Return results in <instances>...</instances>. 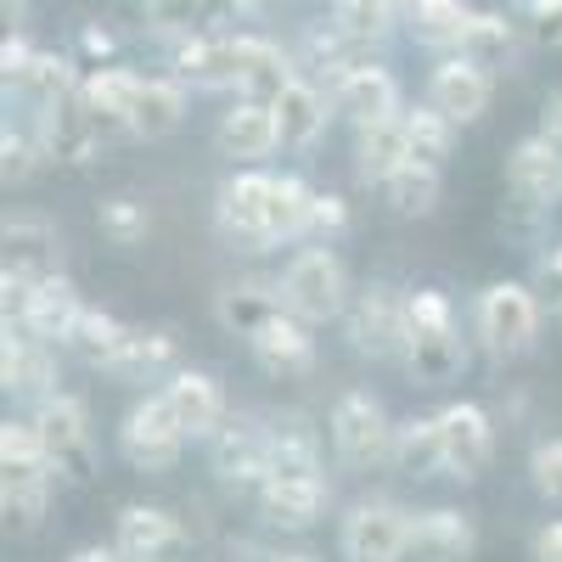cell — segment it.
I'll use <instances>...</instances> for the list:
<instances>
[{"instance_id":"836d02e7","label":"cell","mask_w":562,"mask_h":562,"mask_svg":"<svg viewBox=\"0 0 562 562\" xmlns=\"http://www.w3.org/2000/svg\"><path fill=\"white\" fill-rule=\"evenodd\" d=\"M45 501H52V473H7V484H0V512H7L12 535H34L40 529Z\"/></svg>"},{"instance_id":"ac0fdd59","label":"cell","mask_w":562,"mask_h":562,"mask_svg":"<svg viewBox=\"0 0 562 562\" xmlns=\"http://www.w3.org/2000/svg\"><path fill=\"white\" fill-rule=\"evenodd\" d=\"M79 288L68 276H45V281H34V293H29V304H23V333H34V338H45V344H68L74 338V321H79Z\"/></svg>"},{"instance_id":"5b68a950","label":"cell","mask_w":562,"mask_h":562,"mask_svg":"<svg viewBox=\"0 0 562 562\" xmlns=\"http://www.w3.org/2000/svg\"><path fill=\"white\" fill-rule=\"evenodd\" d=\"M333 450L349 461V467H383L394 461V428L400 422H389V411L371 400V394H344L333 405Z\"/></svg>"},{"instance_id":"681fc988","label":"cell","mask_w":562,"mask_h":562,"mask_svg":"<svg viewBox=\"0 0 562 562\" xmlns=\"http://www.w3.org/2000/svg\"><path fill=\"white\" fill-rule=\"evenodd\" d=\"M540 135L551 140V153L562 158V97H551V102H546V113H540Z\"/></svg>"},{"instance_id":"83f0119b","label":"cell","mask_w":562,"mask_h":562,"mask_svg":"<svg viewBox=\"0 0 562 562\" xmlns=\"http://www.w3.org/2000/svg\"><path fill=\"white\" fill-rule=\"evenodd\" d=\"M276 310H288V299H281V288H265V281H231V288H220V299H214L220 326L237 333V338H254Z\"/></svg>"},{"instance_id":"60d3db41","label":"cell","mask_w":562,"mask_h":562,"mask_svg":"<svg viewBox=\"0 0 562 562\" xmlns=\"http://www.w3.org/2000/svg\"><path fill=\"white\" fill-rule=\"evenodd\" d=\"M310 203H315V192L299 175H276V186H270V231H276V243L304 237L310 231Z\"/></svg>"},{"instance_id":"603a6c76","label":"cell","mask_w":562,"mask_h":562,"mask_svg":"<svg viewBox=\"0 0 562 562\" xmlns=\"http://www.w3.org/2000/svg\"><path fill=\"white\" fill-rule=\"evenodd\" d=\"M248 349H254L259 366H270V371H304L310 355H315V338H310V321H304V315L276 310L259 333L248 338Z\"/></svg>"},{"instance_id":"7a4b0ae2","label":"cell","mask_w":562,"mask_h":562,"mask_svg":"<svg viewBox=\"0 0 562 562\" xmlns=\"http://www.w3.org/2000/svg\"><path fill=\"white\" fill-rule=\"evenodd\" d=\"M281 299L304 321H338L349 315V270L333 248H304L281 270Z\"/></svg>"},{"instance_id":"b9f144b4","label":"cell","mask_w":562,"mask_h":562,"mask_svg":"<svg viewBox=\"0 0 562 562\" xmlns=\"http://www.w3.org/2000/svg\"><path fill=\"white\" fill-rule=\"evenodd\" d=\"M512 45H518V34H512V23L501 18V12H479L473 18V29H467V40H461V57H473L479 68H506L512 63Z\"/></svg>"},{"instance_id":"4316f807","label":"cell","mask_w":562,"mask_h":562,"mask_svg":"<svg viewBox=\"0 0 562 562\" xmlns=\"http://www.w3.org/2000/svg\"><path fill=\"white\" fill-rule=\"evenodd\" d=\"M276 108V130H281V147H293V153H304V147H315L321 140V130H326V97L310 85V79H293L281 97L270 102Z\"/></svg>"},{"instance_id":"f1b7e54d","label":"cell","mask_w":562,"mask_h":562,"mask_svg":"<svg viewBox=\"0 0 562 562\" xmlns=\"http://www.w3.org/2000/svg\"><path fill=\"white\" fill-rule=\"evenodd\" d=\"M405 158H411V153H405V113L355 130V175H360L366 186H383Z\"/></svg>"},{"instance_id":"44dd1931","label":"cell","mask_w":562,"mask_h":562,"mask_svg":"<svg viewBox=\"0 0 562 562\" xmlns=\"http://www.w3.org/2000/svg\"><path fill=\"white\" fill-rule=\"evenodd\" d=\"M326 495H333L326 479H265L259 484V512L276 529H310L326 512Z\"/></svg>"},{"instance_id":"ee69618b","label":"cell","mask_w":562,"mask_h":562,"mask_svg":"<svg viewBox=\"0 0 562 562\" xmlns=\"http://www.w3.org/2000/svg\"><path fill=\"white\" fill-rule=\"evenodd\" d=\"M214 0H140V12L158 34H192V23H203V12Z\"/></svg>"},{"instance_id":"2e32d148","label":"cell","mask_w":562,"mask_h":562,"mask_svg":"<svg viewBox=\"0 0 562 562\" xmlns=\"http://www.w3.org/2000/svg\"><path fill=\"white\" fill-rule=\"evenodd\" d=\"M214 140H220V153H225V158H265V153H276V147H281L276 108L259 102V97H237V102L220 113Z\"/></svg>"},{"instance_id":"9a60e30c","label":"cell","mask_w":562,"mask_h":562,"mask_svg":"<svg viewBox=\"0 0 562 562\" xmlns=\"http://www.w3.org/2000/svg\"><path fill=\"white\" fill-rule=\"evenodd\" d=\"M333 102H338V113L355 119V130L383 124V119L405 113V108H400V85H394V74L378 68V63H355V68L338 79V97H333Z\"/></svg>"},{"instance_id":"74e56055","label":"cell","mask_w":562,"mask_h":562,"mask_svg":"<svg viewBox=\"0 0 562 562\" xmlns=\"http://www.w3.org/2000/svg\"><path fill=\"white\" fill-rule=\"evenodd\" d=\"M450 140H456V124L434 108V102H422V108H405V153L416 164H445L450 158Z\"/></svg>"},{"instance_id":"db71d44e","label":"cell","mask_w":562,"mask_h":562,"mask_svg":"<svg viewBox=\"0 0 562 562\" xmlns=\"http://www.w3.org/2000/svg\"><path fill=\"white\" fill-rule=\"evenodd\" d=\"M74 562H124V557H119V546H113V551H102V546H85V551H74Z\"/></svg>"},{"instance_id":"d4e9b609","label":"cell","mask_w":562,"mask_h":562,"mask_svg":"<svg viewBox=\"0 0 562 562\" xmlns=\"http://www.w3.org/2000/svg\"><path fill=\"white\" fill-rule=\"evenodd\" d=\"M473 7L467 0H411L405 7V29L416 45H428V52H461L467 29H473Z\"/></svg>"},{"instance_id":"6f0895ef","label":"cell","mask_w":562,"mask_h":562,"mask_svg":"<svg viewBox=\"0 0 562 562\" xmlns=\"http://www.w3.org/2000/svg\"><path fill=\"white\" fill-rule=\"evenodd\" d=\"M518 7H529V0H518Z\"/></svg>"},{"instance_id":"f546056e","label":"cell","mask_w":562,"mask_h":562,"mask_svg":"<svg viewBox=\"0 0 562 562\" xmlns=\"http://www.w3.org/2000/svg\"><path fill=\"white\" fill-rule=\"evenodd\" d=\"M135 90H140V74H130V68H97L85 79V102L102 119V135H130Z\"/></svg>"},{"instance_id":"e0dca14e","label":"cell","mask_w":562,"mask_h":562,"mask_svg":"<svg viewBox=\"0 0 562 562\" xmlns=\"http://www.w3.org/2000/svg\"><path fill=\"white\" fill-rule=\"evenodd\" d=\"M124 562H169L180 551V524L169 518L164 506H124L119 512V535H113Z\"/></svg>"},{"instance_id":"8992f818","label":"cell","mask_w":562,"mask_h":562,"mask_svg":"<svg viewBox=\"0 0 562 562\" xmlns=\"http://www.w3.org/2000/svg\"><path fill=\"white\" fill-rule=\"evenodd\" d=\"M34 422H40L45 456H52L57 473H68V479H90V473H97V450H90V416H85V405H79L74 394H45L40 411H34Z\"/></svg>"},{"instance_id":"4fadbf2b","label":"cell","mask_w":562,"mask_h":562,"mask_svg":"<svg viewBox=\"0 0 562 562\" xmlns=\"http://www.w3.org/2000/svg\"><path fill=\"white\" fill-rule=\"evenodd\" d=\"M214 473L225 484H243V490H259L270 479V428L254 416L231 422V428L214 434Z\"/></svg>"},{"instance_id":"f35d334b","label":"cell","mask_w":562,"mask_h":562,"mask_svg":"<svg viewBox=\"0 0 562 562\" xmlns=\"http://www.w3.org/2000/svg\"><path fill=\"white\" fill-rule=\"evenodd\" d=\"M130 338V326L119 321V315H108V310H79V321H74V355L85 360V366H102L108 371V360L119 355V344Z\"/></svg>"},{"instance_id":"d590c367","label":"cell","mask_w":562,"mask_h":562,"mask_svg":"<svg viewBox=\"0 0 562 562\" xmlns=\"http://www.w3.org/2000/svg\"><path fill=\"white\" fill-rule=\"evenodd\" d=\"M400 0H333V29L349 34L355 45H378L394 34Z\"/></svg>"},{"instance_id":"7dc6e473","label":"cell","mask_w":562,"mask_h":562,"mask_svg":"<svg viewBox=\"0 0 562 562\" xmlns=\"http://www.w3.org/2000/svg\"><path fill=\"white\" fill-rule=\"evenodd\" d=\"M344 225H349L344 198H333V192H315V203H310V231H315V237H333V231H344Z\"/></svg>"},{"instance_id":"9c48e42d","label":"cell","mask_w":562,"mask_h":562,"mask_svg":"<svg viewBox=\"0 0 562 562\" xmlns=\"http://www.w3.org/2000/svg\"><path fill=\"white\" fill-rule=\"evenodd\" d=\"M259 52V34H225V40H186L175 52V68L186 85H203V90H243L248 68Z\"/></svg>"},{"instance_id":"c3c4849f","label":"cell","mask_w":562,"mask_h":562,"mask_svg":"<svg viewBox=\"0 0 562 562\" xmlns=\"http://www.w3.org/2000/svg\"><path fill=\"white\" fill-rule=\"evenodd\" d=\"M34 63V45L23 34H7V45H0V74H7V85H18Z\"/></svg>"},{"instance_id":"816d5d0a","label":"cell","mask_w":562,"mask_h":562,"mask_svg":"<svg viewBox=\"0 0 562 562\" xmlns=\"http://www.w3.org/2000/svg\"><path fill=\"white\" fill-rule=\"evenodd\" d=\"M535 40L557 52V45H562V12H557V18H535Z\"/></svg>"},{"instance_id":"ba28073f","label":"cell","mask_w":562,"mask_h":562,"mask_svg":"<svg viewBox=\"0 0 562 562\" xmlns=\"http://www.w3.org/2000/svg\"><path fill=\"white\" fill-rule=\"evenodd\" d=\"M349 338L371 360H411V315L389 288H371L349 304Z\"/></svg>"},{"instance_id":"f5cc1de1","label":"cell","mask_w":562,"mask_h":562,"mask_svg":"<svg viewBox=\"0 0 562 562\" xmlns=\"http://www.w3.org/2000/svg\"><path fill=\"white\" fill-rule=\"evenodd\" d=\"M79 40H85V52H97V57H108V52H113V34H108V29H85Z\"/></svg>"},{"instance_id":"7402d4cb","label":"cell","mask_w":562,"mask_h":562,"mask_svg":"<svg viewBox=\"0 0 562 562\" xmlns=\"http://www.w3.org/2000/svg\"><path fill=\"white\" fill-rule=\"evenodd\" d=\"M0 383L7 394H52V344L34 338V333H12L7 326V344H0Z\"/></svg>"},{"instance_id":"30bf717a","label":"cell","mask_w":562,"mask_h":562,"mask_svg":"<svg viewBox=\"0 0 562 562\" xmlns=\"http://www.w3.org/2000/svg\"><path fill=\"white\" fill-rule=\"evenodd\" d=\"M434 422H439V439H445V473L450 479H479L484 467H490V450H495L490 416L473 400H456Z\"/></svg>"},{"instance_id":"8d00e7d4","label":"cell","mask_w":562,"mask_h":562,"mask_svg":"<svg viewBox=\"0 0 562 562\" xmlns=\"http://www.w3.org/2000/svg\"><path fill=\"white\" fill-rule=\"evenodd\" d=\"M0 473H57L52 456H45V439H40L34 416L0 422Z\"/></svg>"},{"instance_id":"277c9868","label":"cell","mask_w":562,"mask_h":562,"mask_svg":"<svg viewBox=\"0 0 562 562\" xmlns=\"http://www.w3.org/2000/svg\"><path fill=\"white\" fill-rule=\"evenodd\" d=\"M540 333V304L524 281H495L479 293V338L495 360H518L535 349Z\"/></svg>"},{"instance_id":"f6af8a7d","label":"cell","mask_w":562,"mask_h":562,"mask_svg":"<svg viewBox=\"0 0 562 562\" xmlns=\"http://www.w3.org/2000/svg\"><path fill=\"white\" fill-rule=\"evenodd\" d=\"M40 158H45L40 135H23V130H7V135H0V175H7L12 186H23V180L34 175Z\"/></svg>"},{"instance_id":"5bb4252c","label":"cell","mask_w":562,"mask_h":562,"mask_svg":"<svg viewBox=\"0 0 562 562\" xmlns=\"http://www.w3.org/2000/svg\"><path fill=\"white\" fill-rule=\"evenodd\" d=\"M506 186H512V198L529 203V209H551L562 198V158L551 153V140L535 130L529 140H518L506 158Z\"/></svg>"},{"instance_id":"f907efd6","label":"cell","mask_w":562,"mask_h":562,"mask_svg":"<svg viewBox=\"0 0 562 562\" xmlns=\"http://www.w3.org/2000/svg\"><path fill=\"white\" fill-rule=\"evenodd\" d=\"M535 562H562V524H546L535 535Z\"/></svg>"},{"instance_id":"7bdbcfd3","label":"cell","mask_w":562,"mask_h":562,"mask_svg":"<svg viewBox=\"0 0 562 562\" xmlns=\"http://www.w3.org/2000/svg\"><path fill=\"white\" fill-rule=\"evenodd\" d=\"M97 220H102V237H113L119 248H135V243L153 231L147 203H135V198H108V203L97 209Z\"/></svg>"},{"instance_id":"ab89813d","label":"cell","mask_w":562,"mask_h":562,"mask_svg":"<svg viewBox=\"0 0 562 562\" xmlns=\"http://www.w3.org/2000/svg\"><path fill=\"white\" fill-rule=\"evenodd\" d=\"M85 79L74 74V63L68 57H57V52H34V63H29V74L18 79V90L34 102V108H52V102H63V97H74Z\"/></svg>"},{"instance_id":"e575fe53","label":"cell","mask_w":562,"mask_h":562,"mask_svg":"<svg viewBox=\"0 0 562 562\" xmlns=\"http://www.w3.org/2000/svg\"><path fill=\"white\" fill-rule=\"evenodd\" d=\"M383 198H389L394 214H434V209H439V169L405 158V164L383 180Z\"/></svg>"},{"instance_id":"680465c9","label":"cell","mask_w":562,"mask_h":562,"mask_svg":"<svg viewBox=\"0 0 562 562\" xmlns=\"http://www.w3.org/2000/svg\"><path fill=\"white\" fill-rule=\"evenodd\" d=\"M405 7H411V0H405Z\"/></svg>"},{"instance_id":"3957f363","label":"cell","mask_w":562,"mask_h":562,"mask_svg":"<svg viewBox=\"0 0 562 562\" xmlns=\"http://www.w3.org/2000/svg\"><path fill=\"white\" fill-rule=\"evenodd\" d=\"M186 434L180 428V416L169 405V394H147V400H135L119 422V450L130 467H140V473H169V467L180 461L186 450Z\"/></svg>"},{"instance_id":"484cf974","label":"cell","mask_w":562,"mask_h":562,"mask_svg":"<svg viewBox=\"0 0 562 562\" xmlns=\"http://www.w3.org/2000/svg\"><path fill=\"white\" fill-rule=\"evenodd\" d=\"M186 119V79H140L135 108H130V135L135 140H164Z\"/></svg>"},{"instance_id":"52a82bcc","label":"cell","mask_w":562,"mask_h":562,"mask_svg":"<svg viewBox=\"0 0 562 562\" xmlns=\"http://www.w3.org/2000/svg\"><path fill=\"white\" fill-rule=\"evenodd\" d=\"M411 518L394 501H360L344 518V562H405Z\"/></svg>"},{"instance_id":"1f68e13d","label":"cell","mask_w":562,"mask_h":562,"mask_svg":"<svg viewBox=\"0 0 562 562\" xmlns=\"http://www.w3.org/2000/svg\"><path fill=\"white\" fill-rule=\"evenodd\" d=\"M270 479H321V445L304 416H281L270 428Z\"/></svg>"},{"instance_id":"7c38bea8","label":"cell","mask_w":562,"mask_h":562,"mask_svg":"<svg viewBox=\"0 0 562 562\" xmlns=\"http://www.w3.org/2000/svg\"><path fill=\"white\" fill-rule=\"evenodd\" d=\"M270 186H276V175H259V169H243V175H231L220 186V225L237 243H254V248L276 243V231H270Z\"/></svg>"},{"instance_id":"d6986e66","label":"cell","mask_w":562,"mask_h":562,"mask_svg":"<svg viewBox=\"0 0 562 562\" xmlns=\"http://www.w3.org/2000/svg\"><path fill=\"white\" fill-rule=\"evenodd\" d=\"M473 546H479L473 524L450 506H434L422 518H411V562H467Z\"/></svg>"},{"instance_id":"d6a6232c","label":"cell","mask_w":562,"mask_h":562,"mask_svg":"<svg viewBox=\"0 0 562 562\" xmlns=\"http://www.w3.org/2000/svg\"><path fill=\"white\" fill-rule=\"evenodd\" d=\"M394 467L411 479H434L445 473V439H439V422L434 416H411L394 428Z\"/></svg>"},{"instance_id":"ffe728a7","label":"cell","mask_w":562,"mask_h":562,"mask_svg":"<svg viewBox=\"0 0 562 562\" xmlns=\"http://www.w3.org/2000/svg\"><path fill=\"white\" fill-rule=\"evenodd\" d=\"M0 248H7V270L23 276V281L63 276V243H57V231L45 220H12L7 237H0Z\"/></svg>"},{"instance_id":"4dcf8cb0","label":"cell","mask_w":562,"mask_h":562,"mask_svg":"<svg viewBox=\"0 0 562 562\" xmlns=\"http://www.w3.org/2000/svg\"><path fill=\"white\" fill-rule=\"evenodd\" d=\"M175 360V333H164V326H130V338L119 344V355L108 360V378L119 383H147L153 371H164Z\"/></svg>"},{"instance_id":"6da1fadb","label":"cell","mask_w":562,"mask_h":562,"mask_svg":"<svg viewBox=\"0 0 562 562\" xmlns=\"http://www.w3.org/2000/svg\"><path fill=\"white\" fill-rule=\"evenodd\" d=\"M405 315H411V371H416L422 383H450L456 371L467 366V349L456 338L450 299L434 293V288H416L405 299Z\"/></svg>"},{"instance_id":"9f6ffc18","label":"cell","mask_w":562,"mask_h":562,"mask_svg":"<svg viewBox=\"0 0 562 562\" xmlns=\"http://www.w3.org/2000/svg\"><path fill=\"white\" fill-rule=\"evenodd\" d=\"M281 562H310V557H281Z\"/></svg>"},{"instance_id":"11a10c76","label":"cell","mask_w":562,"mask_h":562,"mask_svg":"<svg viewBox=\"0 0 562 562\" xmlns=\"http://www.w3.org/2000/svg\"><path fill=\"white\" fill-rule=\"evenodd\" d=\"M562 0H529V18H557Z\"/></svg>"},{"instance_id":"bcb514c9","label":"cell","mask_w":562,"mask_h":562,"mask_svg":"<svg viewBox=\"0 0 562 562\" xmlns=\"http://www.w3.org/2000/svg\"><path fill=\"white\" fill-rule=\"evenodd\" d=\"M529 479L546 501H562V439H540L529 450Z\"/></svg>"},{"instance_id":"8fae6325","label":"cell","mask_w":562,"mask_h":562,"mask_svg":"<svg viewBox=\"0 0 562 562\" xmlns=\"http://www.w3.org/2000/svg\"><path fill=\"white\" fill-rule=\"evenodd\" d=\"M490 97H495V85H490V68H479L473 57H445L434 74H428V102L450 119V124H479L490 113Z\"/></svg>"},{"instance_id":"cb8c5ba5","label":"cell","mask_w":562,"mask_h":562,"mask_svg":"<svg viewBox=\"0 0 562 562\" xmlns=\"http://www.w3.org/2000/svg\"><path fill=\"white\" fill-rule=\"evenodd\" d=\"M169 405L180 416V428L192 434V439H214L220 434V422H225V400H220V383L209 378V371H175L169 378Z\"/></svg>"}]
</instances>
